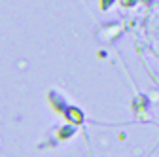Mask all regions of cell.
Instances as JSON below:
<instances>
[{"label":"cell","mask_w":159,"mask_h":157,"mask_svg":"<svg viewBox=\"0 0 159 157\" xmlns=\"http://www.w3.org/2000/svg\"><path fill=\"white\" fill-rule=\"evenodd\" d=\"M68 117L72 121H76V123L82 121V114H80V110H68Z\"/></svg>","instance_id":"obj_1"},{"label":"cell","mask_w":159,"mask_h":157,"mask_svg":"<svg viewBox=\"0 0 159 157\" xmlns=\"http://www.w3.org/2000/svg\"><path fill=\"white\" fill-rule=\"evenodd\" d=\"M123 4H125V6H129V4H134V0H123Z\"/></svg>","instance_id":"obj_2"}]
</instances>
